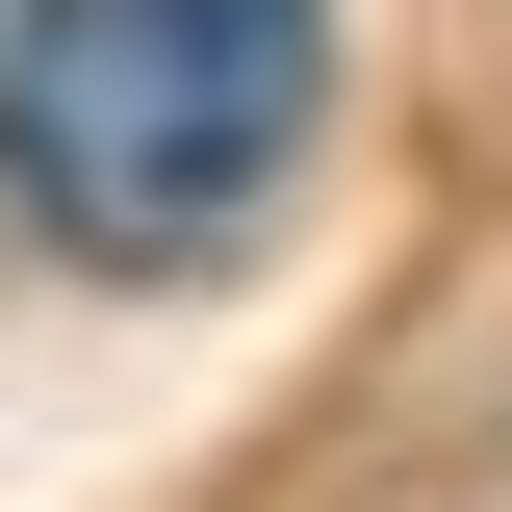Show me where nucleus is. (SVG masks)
<instances>
[{
  "label": "nucleus",
  "mask_w": 512,
  "mask_h": 512,
  "mask_svg": "<svg viewBox=\"0 0 512 512\" xmlns=\"http://www.w3.org/2000/svg\"><path fill=\"white\" fill-rule=\"evenodd\" d=\"M333 0H26V77H0V154L77 256H231L256 180L308 154Z\"/></svg>",
  "instance_id": "1"
}]
</instances>
